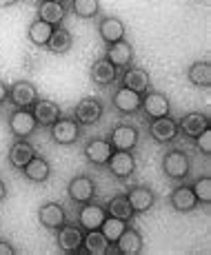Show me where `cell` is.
Here are the masks:
<instances>
[{"instance_id":"obj_1","label":"cell","mask_w":211,"mask_h":255,"mask_svg":"<svg viewBox=\"0 0 211 255\" xmlns=\"http://www.w3.org/2000/svg\"><path fill=\"white\" fill-rule=\"evenodd\" d=\"M163 173L171 182H185L191 175V160L185 149H169L163 158Z\"/></svg>"},{"instance_id":"obj_2","label":"cell","mask_w":211,"mask_h":255,"mask_svg":"<svg viewBox=\"0 0 211 255\" xmlns=\"http://www.w3.org/2000/svg\"><path fill=\"white\" fill-rule=\"evenodd\" d=\"M47 129H49V135H51V140L56 142V144L71 146V144H76V142L80 140L82 127H80V122H78L76 118L60 116L51 127H47Z\"/></svg>"},{"instance_id":"obj_3","label":"cell","mask_w":211,"mask_h":255,"mask_svg":"<svg viewBox=\"0 0 211 255\" xmlns=\"http://www.w3.org/2000/svg\"><path fill=\"white\" fill-rule=\"evenodd\" d=\"M82 229L80 224H60V227L56 229V244L58 249H60L62 253L67 255H76V253H82Z\"/></svg>"},{"instance_id":"obj_4","label":"cell","mask_w":211,"mask_h":255,"mask_svg":"<svg viewBox=\"0 0 211 255\" xmlns=\"http://www.w3.org/2000/svg\"><path fill=\"white\" fill-rule=\"evenodd\" d=\"M102 114H105V107H102L100 98L96 96H85L76 102L73 107V118L80 122V127H91L100 122Z\"/></svg>"},{"instance_id":"obj_5","label":"cell","mask_w":211,"mask_h":255,"mask_svg":"<svg viewBox=\"0 0 211 255\" xmlns=\"http://www.w3.org/2000/svg\"><path fill=\"white\" fill-rule=\"evenodd\" d=\"M109 144L114 151H134L140 142V131L136 129L134 125H127V122H120L114 129L109 131Z\"/></svg>"},{"instance_id":"obj_6","label":"cell","mask_w":211,"mask_h":255,"mask_svg":"<svg viewBox=\"0 0 211 255\" xmlns=\"http://www.w3.org/2000/svg\"><path fill=\"white\" fill-rule=\"evenodd\" d=\"M140 111L145 114V118H149V120H154V118L169 116V114H171L169 96H167V93H163V91H156V89L145 91V93H142Z\"/></svg>"},{"instance_id":"obj_7","label":"cell","mask_w":211,"mask_h":255,"mask_svg":"<svg viewBox=\"0 0 211 255\" xmlns=\"http://www.w3.org/2000/svg\"><path fill=\"white\" fill-rule=\"evenodd\" d=\"M136 155L134 151H114L107 160V169L116 180H129L136 173Z\"/></svg>"},{"instance_id":"obj_8","label":"cell","mask_w":211,"mask_h":255,"mask_svg":"<svg viewBox=\"0 0 211 255\" xmlns=\"http://www.w3.org/2000/svg\"><path fill=\"white\" fill-rule=\"evenodd\" d=\"M96 189L98 186L94 182V178L80 173V175H73L69 180V184H67V195H69V200L73 204H85L96 198Z\"/></svg>"},{"instance_id":"obj_9","label":"cell","mask_w":211,"mask_h":255,"mask_svg":"<svg viewBox=\"0 0 211 255\" xmlns=\"http://www.w3.org/2000/svg\"><path fill=\"white\" fill-rule=\"evenodd\" d=\"M149 135L154 138V142L158 144H171L176 138L180 135L178 131V120L169 116H163V118H154L149 122Z\"/></svg>"},{"instance_id":"obj_10","label":"cell","mask_w":211,"mask_h":255,"mask_svg":"<svg viewBox=\"0 0 211 255\" xmlns=\"http://www.w3.org/2000/svg\"><path fill=\"white\" fill-rule=\"evenodd\" d=\"M7 100L11 102L16 109H31V105L38 100V89H36V85L29 80H16L9 85Z\"/></svg>"},{"instance_id":"obj_11","label":"cell","mask_w":211,"mask_h":255,"mask_svg":"<svg viewBox=\"0 0 211 255\" xmlns=\"http://www.w3.org/2000/svg\"><path fill=\"white\" fill-rule=\"evenodd\" d=\"M7 125H9V131H11L16 138H29V135H33L38 129V122H36V118H33L31 109H13L7 118Z\"/></svg>"},{"instance_id":"obj_12","label":"cell","mask_w":211,"mask_h":255,"mask_svg":"<svg viewBox=\"0 0 211 255\" xmlns=\"http://www.w3.org/2000/svg\"><path fill=\"white\" fill-rule=\"evenodd\" d=\"M111 105L120 116H134L140 111L142 105V93L134 91V89H127V87H118L111 96Z\"/></svg>"},{"instance_id":"obj_13","label":"cell","mask_w":211,"mask_h":255,"mask_svg":"<svg viewBox=\"0 0 211 255\" xmlns=\"http://www.w3.org/2000/svg\"><path fill=\"white\" fill-rule=\"evenodd\" d=\"M127 200H129L131 209H134V213H147V211L154 209L156 204V193L151 186L147 184H131L129 189H127Z\"/></svg>"},{"instance_id":"obj_14","label":"cell","mask_w":211,"mask_h":255,"mask_svg":"<svg viewBox=\"0 0 211 255\" xmlns=\"http://www.w3.org/2000/svg\"><path fill=\"white\" fill-rule=\"evenodd\" d=\"M118 82H120V87H127V89H134L138 93H145L151 89V76L147 69H142V67H125L122 73L118 76Z\"/></svg>"},{"instance_id":"obj_15","label":"cell","mask_w":211,"mask_h":255,"mask_svg":"<svg viewBox=\"0 0 211 255\" xmlns=\"http://www.w3.org/2000/svg\"><path fill=\"white\" fill-rule=\"evenodd\" d=\"M105 218H107L105 204H98V202H94V200L80 204V209H78V224H80L82 231L100 229V224H102Z\"/></svg>"},{"instance_id":"obj_16","label":"cell","mask_w":211,"mask_h":255,"mask_svg":"<svg viewBox=\"0 0 211 255\" xmlns=\"http://www.w3.org/2000/svg\"><path fill=\"white\" fill-rule=\"evenodd\" d=\"M105 58L116 69H125V67L134 65V58H136L134 45H131L127 38H122V40H118V42H111V45H107Z\"/></svg>"},{"instance_id":"obj_17","label":"cell","mask_w":211,"mask_h":255,"mask_svg":"<svg viewBox=\"0 0 211 255\" xmlns=\"http://www.w3.org/2000/svg\"><path fill=\"white\" fill-rule=\"evenodd\" d=\"M111 153H114V149H111V144L107 138H91V140H87L85 146H82L85 160L94 166H107V160H109Z\"/></svg>"},{"instance_id":"obj_18","label":"cell","mask_w":211,"mask_h":255,"mask_svg":"<svg viewBox=\"0 0 211 255\" xmlns=\"http://www.w3.org/2000/svg\"><path fill=\"white\" fill-rule=\"evenodd\" d=\"M169 204H171V209L178 211V213H189V211H194L200 202H198V198H196L191 184L178 182L169 195Z\"/></svg>"},{"instance_id":"obj_19","label":"cell","mask_w":211,"mask_h":255,"mask_svg":"<svg viewBox=\"0 0 211 255\" xmlns=\"http://www.w3.org/2000/svg\"><path fill=\"white\" fill-rule=\"evenodd\" d=\"M207 127H211V120L207 114H200V111H189L178 120V131L185 138H198Z\"/></svg>"},{"instance_id":"obj_20","label":"cell","mask_w":211,"mask_h":255,"mask_svg":"<svg viewBox=\"0 0 211 255\" xmlns=\"http://www.w3.org/2000/svg\"><path fill=\"white\" fill-rule=\"evenodd\" d=\"M31 114H33V118H36L38 127H45L47 129V127H51L53 122L62 116V111H60V107H58V102L38 96V100L31 105Z\"/></svg>"},{"instance_id":"obj_21","label":"cell","mask_w":211,"mask_h":255,"mask_svg":"<svg viewBox=\"0 0 211 255\" xmlns=\"http://www.w3.org/2000/svg\"><path fill=\"white\" fill-rule=\"evenodd\" d=\"M89 78L96 87L107 89V87L114 85V82L118 80V69L107 60V58H98V60H94L91 67H89Z\"/></svg>"},{"instance_id":"obj_22","label":"cell","mask_w":211,"mask_h":255,"mask_svg":"<svg viewBox=\"0 0 211 255\" xmlns=\"http://www.w3.org/2000/svg\"><path fill=\"white\" fill-rule=\"evenodd\" d=\"M38 222L49 231H56L60 224L67 222V211L60 202H45L38 209Z\"/></svg>"},{"instance_id":"obj_23","label":"cell","mask_w":211,"mask_h":255,"mask_svg":"<svg viewBox=\"0 0 211 255\" xmlns=\"http://www.w3.org/2000/svg\"><path fill=\"white\" fill-rule=\"evenodd\" d=\"M114 247L120 255H140L142 247H145V240H142V233L138 229L127 224V229L120 233V238L114 242Z\"/></svg>"},{"instance_id":"obj_24","label":"cell","mask_w":211,"mask_h":255,"mask_svg":"<svg viewBox=\"0 0 211 255\" xmlns=\"http://www.w3.org/2000/svg\"><path fill=\"white\" fill-rule=\"evenodd\" d=\"M98 36L105 45H111V42H118L127 36V27L118 16H105L98 22Z\"/></svg>"},{"instance_id":"obj_25","label":"cell","mask_w":211,"mask_h":255,"mask_svg":"<svg viewBox=\"0 0 211 255\" xmlns=\"http://www.w3.org/2000/svg\"><path fill=\"white\" fill-rule=\"evenodd\" d=\"M20 171H22L24 178L33 184H45L47 180L51 178V164H49L47 158H42V155H38V153L33 155Z\"/></svg>"},{"instance_id":"obj_26","label":"cell","mask_w":211,"mask_h":255,"mask_svg":"<svg viewBox=\"0 0 211 255\" xmlns=\"http://www.w3.org/2000/svg\"><path fill=\"white\" fill-rule=\"evenodd\" d=\"M36 13L40 20H45L49 24H53V27H58V24L65 22L67 13H69V9H67V2H53V0H40L36 7Z\"/></svg>"},{"instance_id":"obj_27","label":"cell","mask_w":211,"mask_h":255,"mask_svg":"<svg viewBox=\"0 0 211 255\" xmlns=\"http://www.w3.org/2000/svg\"><path fill=\"white\" fill-rule=\"evenodd\" d=\"M38 151H36V146L31 144L27 138H18L16 142H13L11 146H9V153H7V160H9V164L13 166V169H18L20 171L24 164L29 162V160L36 155Z\"/></svg>"},{"instance_id":"obj_28","label":"cell","mask_w":211,"mask_h":255,"mask_svg":"<svg viewBox=\"0 0 211 255\" xmlns=\"http://www.w3.org/2000/svg\"><path fill=\"white\" fill-rule=\"evenodd\" d=\"M73 47V36L71 31L67 27H62V24H58V27H53L51 36H49L45 49L49 53H56V56H65V53H69Z\"/></svg>"},{"instance_id":"obj_29","label":"cell","mask_w":211,"mask_h":255,"mask_svg":"<svg viewBox=\"0 0 211 255\" xmlns=\"http://www.w3.org/2000/svg\"><path fill=\"white\" fill-rule=\"evenodd\" d=\"M107 249H109V240L100 233V229H91V231L82 233V253L107 255Z\"/></svg>"},{"instance_id":"obj_30","label":"cell","mask_w":211,"mask_h":255,"mask_svg":"<svg viewBox=\"0 0 211 255\" xmlns=\"http://www.w3.org/2000/svg\"><path fill=\"white\" fill-rule=\"evenodd\" d=\"M187 80L194 87L209 89L211 87V62L209 60H196L187 69Z\"/></svg>"},{"instance_id":"obj_31","label":"cell","mask_w":211,"mask_h":255,"mask_svg":"<svg viewBox=\"0 0 211 255\" xmlns=\"http://www.w3.org/2000/svg\"><path fill=\"white\" fill-rule=\"evenodd\" d=\"M105 209H107V213H109V215L125 220V222H131V220L136 218L134 209H131V204H129V200H127V195H125V193L114 195V198H111L109 202L105 204Z\"/></svg>"},{"instance_id":"obj_32","label":"cell","mask_w":211,"mask_h":255,"mask_svg":"<svg viewBox=\"0 0 211 255\" xmlns=\"http://www.w3.org/2000/svg\"><path fill=\"white\" fill-rule=\"evenodd\" d=\"M67 9L76 18L91 20V18H98V13H100V0H69Z\"/></svg>"},{"instance_id":"obj_33","label":"cell","mask_w":211,"mask_h":255,"mask_svg":"<svg viewBox=\"0 0 211 255\" xmlns=\"http://www.w3.org/2000/svg\"><path fill=\"white\" fill-rule=\"evenodd\" d=\"M51 31H53V24H49L45 20H40V18H36V20L27 27V38H29V42H31V45L45 47L47 40H49V36H51Z\"/></svg>"},{"instance_id":"obj_34","label":"cell","mask_w":211,"mask_h":255,"mask_svg":"<svg viewBox=\"0 0 211 255\" xmlns=\"http://www.w3.org/2000/svg\"><path fill=\"white\" fill-rule=\"evenodd\" d=\"M127 224H129V222H125V220L114 218V215L107 213V218L102 220V224H100V233L105 235L107 240H109V244H114L116 240L120 238V233L127 229Z\"/></svg>"},{"instance_id":"obj_35","label":"cell","mask_w":211,"mask_h":255,"mask_svg":"<svg viewBox=\"0 0 211 255\" xmlns=\"http://www.w3.org/2000/svg\"><path fill=\"white\" fill-rule=\"evenodd\" d=\"M191 189H194L200 204H211V175H200V178H196Z\"/></svg>"},{"instance_id":"obj_36","label":"cell","mask_w":211,"mask_h":255,"mask_svg":"<svg viewBox=\"0 0 211 255\" xmlns=\"http://www.w3.org/2000/svg\"><path fill=\"white\" fill-rule=\"evenodd\" d=\"M194 142H196V146H198L200 153L211 155V127H207V129H205L198 138H194Z\"/></svg>"},{"instance_id":"obj_37","label":"cell","mask_w":211,"mask_h":255,"mask_svg":"<svg viewBox=\"0 0 211 255\" xmlns=\"http://www.w3.org/2000/svg\"><path fill=\"white\" fill-rule=\"evenodd\" d=\"M18 251L13 249V244L9 240H2L0 238V255H16Z\"/></svg>"},{"instance_id":"obj_38","label":"cell","mask_w":211,"mask_h":255,"mask_svg":"<svg viewBox=\"0 0 211 255\" xmlns=\"http://www.w3.org/2000/svg\"><path fill=\"white\" fill-rule=\"evenodd\" d=\"M7 96H9V85H4V82L0 80V105L7 102Z\"/></svg>"},{"instance_id":"obj_39","label":"cell","mask_w":211,"mask_h":255,"mask_svg":"<svg viewBox=\"0 0 211 255\" xmlns=\"http://www.w3.org/2000/svg\"><path fill=\"white\" fill-rule=\"evenodd\" d=\"M4 198H7V184H4L2 180H0V202H2Z\"/></svg>"},{"instance_id":"obj_40","label":"cell","mask_w":211,"mask_h":255,"mask_svg":"<svg viewBox=\"0 0 211 255\" xmlns=\"http://www.w3.org/2000/svg\"><path fill=\"white\" fill-rule=\"evenodd\" d=\"M18 0H0V9H7V7H13Z\"/></svg>"},{"instance_id":"obj_41","label":"cell","mask_w":211,"mask_h":255,"mask_svg":"<svg viewBox=\"0 0 211 255\" xmlns=\"http://www.w3.org/2000/svg\"><path fill=\"white\" fill-rule=\"evenodd\" d=\"M53 2H67V0H53Z\"/></svg>"}]
</instances>
